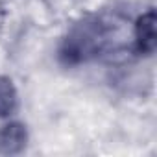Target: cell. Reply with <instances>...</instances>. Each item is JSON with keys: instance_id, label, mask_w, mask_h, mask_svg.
Wrapping results in <instances>:
<instances>
[{"instance_id": "obj_1", "label": "cell", "mask_w": 157, "mask_h": 157, "mask_svg": "<svg viewBox=\"0 0 157 157\" xmlns=\"http://www.w3.org/2000/svg\"><path fill=\"white\" fill-rule=\"evenodd\" d=\"M109 24L98 15H85L76 21L67 32L61 48L59 59L67 67H76L85 63L102 52H105L109 43Z\"/></svg>"}, {"instance_id": "obj_2", "label": "cell", "mask_w": 157, "mask_h": 157, "mask_svg": "<svg viewBox=\"0 0 157 157\" xmlns=\"http://www.w3.org/2000/svg\"><path fill=\"white\" fill-rule=\"evenodd\" d=\"M28 129L22 122H10L0 128V155H19L26 150Z\"/></svg>"}, {"instance_id": "obj_3", "label": "cell", "mask_w": 157, "mask_h": 157, "mask_svg": "<svg viewBox=\"0 0 157 157\" xmlns=\"http://www.w3.org/2000/svg\"><path fill=\"white\" fill-rule=\"evenodd\" d=\"M155 11L150 10L142 13L135 22V48L142 56H151L155 52Z\"/></svg>"}, {"instance_id": "obj_4", "label": "cell", "mask_w": 157, "mask_h": 157, "mask_svg": "<svg viewBox=\"0 0 157 157\" xmlns=\"http://www.w3.org/2000/svg\"><path fill=\"white\" fill-rule=\"evenodd\" d=\"M17 105L19 94L13 80L8 76H0V118L13 115L17 111Z\"/></svg>"}, {"instance_id": "obj_5", "label": "cell", "mask_w": 157, "mask_h": 157, "mask_svg": "<svg viewBox=\"0 0 157 157\" xmlns=\"http://www.w3.org/2000/svg\"><path fill=\"white\" fill-rule=\"evenodd\" d=\"M2 15H4V11H2V6H0V22H2Z\"/></svg>"}]
</instances>
